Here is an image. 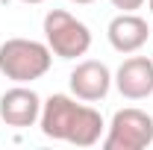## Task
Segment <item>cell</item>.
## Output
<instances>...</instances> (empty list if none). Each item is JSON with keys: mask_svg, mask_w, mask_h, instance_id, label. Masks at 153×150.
Instances as JSON below:
<instances>
[{"mask_svg": "<svg viewBox=\"0 0 153 150\" xmlns=\"http://www.w3.org/2000/svg\"><path fill=\"white\" fill-rule=\"evenodd\" d=\"M71 3H76V6H88V3H94V0H71Z\"/></svg>", "mask_w": 153, "mask_h": 150, "instance_id": "obj_11", "label": "cell"}, {"mask_svg": "<svg viewBox=\"0 0 153 150\" xmlns=\"http://www.w3.org/2000/svg\"><path fill=\"white\" fill-rule=\"evenodd\" d=\"M41 115V97H38L30 85L15 82L9 91L0 94V118L6 127H33Z\"/></svg>", "mask_w": 153, "mask_h": 150, "instance_id": "obj_5", "label": "cell"}, {"mask_svg": "<svg viewBox=\"0 0 153 150\" xmlns=\"http://www.w3.org/2000/svg\"><path fill=\"white\" fill-rule=\"evenodd\" d=\"M115 9H121V12H135V9H141L147 0H109Z\"/></svg>", "mask_w": 153, "mask_h": 150, "instance_id": "obj_10", "label": "cell"}, {"mask_svg": "<svg viewBox=\"0 0 153 150\" xmlns=\"http://www.w3.org/2000/svg\"><path fill=\"white\" fill-rule=\"evenodd\" d=\"M115 88L127 100H144L153 94V59L147 56H130L121 62V68L112 76Z\"/></svg>", "mask_w": 153, "mask_h": 150, "instance_id": "obj_6", "label": "cell"}, {"mask_svg": "<svg viewBox=\"0 0 153 150\" xmlns=\"http://www.w3.org/2000/svg\"><path fill=\"white\" fill-rule=\"evenodd\" d=\"M44 41L59 59L85 56L91 47V30L65 9H50L44 15Z\"/></svg>", "mask_w": 153, "mask_h": 150, "instance_id": "obj_2", "label": "cell"}, {"mask_svg": "<svg viewBox=\"0 0 153 150\" xmlns=\"http://www.w3.org/2000/svg\"><path fill=\"white\" fill-rule=\"evenodd\" d=\"M68 85H71V94L82 103H97L103 100L109 88H112V71L97 62V59H82L76 65L71 76H68Z\"/></svg>", "mask_w": 153, "mask_h": 150, "instance_id": "obj_4", "label": "cell"}, {"mask_svg": "<svg viewBox=\"0 0 153 150\" xmlns=\"http://www.w3.org/2000/svg\"><path fill=\"white\" fill-rule=\"evenodd\" d=\"M147 6H150V12H153V0H147Z\"/></svg>", "mask_w": 153, "mask_h": 150, "instance_id": "obj_13", "label": "cell"}, {"mask_svg": "<svg viewBox=\"0 0 153 150\" xmlns=\"http://www.w3.org/2000/svg\"><path fill=\"white\" fill-rule=\"evenodd\" d=\"M21 3H30V6H38V3H44V0H21Z\"/></svg>", "mask_w": 153, "mask_h": 150, "instance_id": "obj_12", "label": "cell"}, {"mask_svg": "<svg viewBox=\"0 0 153 150\" xmlns=\"http://www.w3.org/2000/svg\"><path fill=\"white\" fill-rule=\"evenodd\" d=\"M76 109H79L76 97H71V94H50L41 103V115H38L41 135L44 138H53V141H65L71 124H74Z\"/></svg>", "mask_w": 153, "mask_h": 150, "instance_id": "obj_7", "label": "cell"}, {"mask_svg": "<svg viewBox=\"0 0 153 150\" xmlns=\"http://www.w3.org/2000/svg\"><path fill=\"white\" fill-rule=\"evenodd\" d=\"M106 36H109V44L118 53H138L150 38V27L135 12H121V15H115L109 21Z\"/></svg>", "mask_w": 153, "mask_h": 150, "instance_id": "obj_8", "label": "cell"}, {"mask_svg": "<svg viewBox=\"0 0 153 150\" xmlns=\"http://www.w3.org/2000/svg\"><path fill=\"white\" fill-rule=\"evenodd\" d=\"M103 130H106L103 115L97 112L94 106L79 103V109H76V115H74V124H71L65 141L74 144V147H94L97 141L103 138Z\"/></svg>", "mask_w": 153, "mask_h": 150, "instance_id": "obj_9", "label": "cell"}, {"mask_svg": "<svg viewBox=\"0 0 153 150\" xmlns=\"http://www.w3.org/2000/svg\"><path fill=\"white\" fill-rule=\"evenodd\" d=\"M53 53L47 41L36 38H6L0 44V74L12 82L30 85L50 71Z\"/></svg>", "mask_w": 153, "mask_h": 150, "instance_id": "obj_1", "label": "cell"}, {"mask_svg": "<svg viewBox=\"0 0 153 150\" xmlns=\"http://www.w3.org/2000/svg\"><path fill=\"white\" fill-rule=\"evenodd\" d=\"M153 144V118L144 109H118L106 127V150H144Z\"/></svg>", "mask_w": 153, "mask_h": 150, "instance_id": "obj_3", "label": "cell"}]
</instances>
